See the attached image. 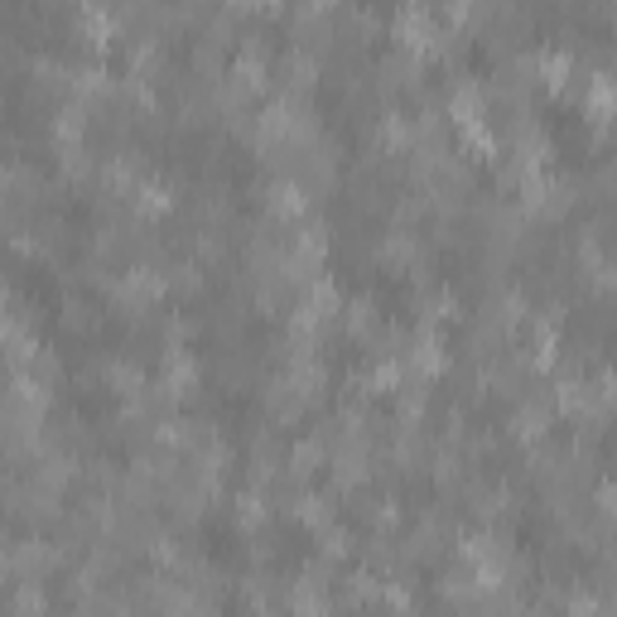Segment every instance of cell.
Returning <instances> with one entry per match:
<instances>
[{"label": "cell", "instance_id": "1", "mask_svg": "<svg viewBox=\"0 0 617 617\" xmlns=\"http://www.w3.org/2000/svg\"><path fill=\"white\" fill-rule=\"evenodd\" d=\"M54 564H58V550L49 545V540H20V550L10 555V569H15L25 584H39Z\"/></svg>", "mask_w": 617, "mask_h": 617}, {"label": "cell", "instance_id": "2", "mask_svg": "<svg viewBox=\"0 0 617 617\" xmlns=\"http://www.w3.org/2000/svg\"><path fill=\"white\" fill-rule=\"evenodd\" d=\"M280 78H285V87H290V97H304V92L319 82V58L295 44L290 54L280 58Z\"/></svg>", "mask_w": 617, "mask_h": 617}, {"label": "cell", "instance_id": "3", "mask_svg": "<svg viewBox=\"0 0 617 617\" xmlns=\"http://www.w3.org/2000/svg\"><path fill=\"white\" fill-rule=\"evenodd\" d=\"M290 608L295 617H328V579L299 574V584L290 589Z\"/></svg>", "mask_w": 617, "mask_h": 617}, {"label": "cell", "instance_id": "4", "mask_svg": "<svg viewBox=\"0 0 617 617\" xmlns=\"http://www.w3.org/2000/svg\"><path fill=\"white\" fill-rule=\"evenodd\" d=\"M420 78V58L405 54V49H391V54L381 58V87L386 92H396V87H415Z\"/></svg>", "mask_w": 617, "mask_h": 617}, {"label": "cell", "instance_id": "5", "mask_svg": "<svg viewBox=\"0 0 617 617\" xmlns=\"http://www.w3.org/2000/svg\"><path fill=\"white\" fill-rule=\"evenodd\" d=\"M550 420H555V405L540 401V396H531V401L516 410V420H511V425H516V434H521V439H545Z\"/></svg>", "mask_w": 617, "mask_h": 617}, {"label": "cell", "instance_id": "6", "mask_svg": "<svg viewBox=\"0 0 617 617\" xmlns=\"http://www.w3.org/2000/svg\"><path fill=\"white\" fill-rule=\"evenodd\" d=\"M266 208L280 217H299L304 208H309V198H304V188L295 184V179H280V184L266 188Z\"/></svg>", "mask_w": 617, "mask_h": 617}, {"label": "cell", "instance_id": "7", "mask_svg": "<svg viewBox=\"0 0 617 617\" xmlns=\"http://www.w3.org/2000/svg\"><path fill=\"white\" fill-rule=\"evenodd\" d=\"M102 372H107L111 391H116V396H126V401H135V396H140V391L150 386V381H145V372H140L135 362H107Z\"/></svg>", "mask_w": 617, "mask_h": 617}, {"label": "cell", "instance_id": "8", "mask_svg": "<svg viewBox=\"0 0 617 617\" xmlns=\"http://www.w3.org/2000/svg\"><path fill=\"white\" fill-rule=\"evenodd\" d=\"M323 468V439H299L295 449H290V478H309V473H319Z\"/></svg>", "mask_w": 617, "mask_h": 617}, {"label": "cell", "instance_id": "9", "mask_svg": "<svg viewBox=\"0 0 617 617\" xmlns=\"http://www.w3.org/2000/svg\"><path fill=\"white\" fill-rule=\"evenodd\" d=\"M295 521H299V526H314V531H323V526H333V502H328V497H319V492H309V497H299V502H295Z\"/></svg>", "mask_w": 617, "mask_h": 617}, {"label": "cell", "instance_id": "10", "mask_svg": "<svg viewBox=\"0 0 617 617\" xmlns=\"http://www.w3.org/2000/svg\"><path fill=\"white\" fill-rule=\"evenodd\" d=\"M352 545H357V540H352V531H343V526H323V531H319V555L328 564L343 560V555H352Z\"/></svg>", "mask_w": 617, "mask_h": 617}, {"label": "cell", "instance_id": "11", "mask_svg": "<svg viewBox=\"0 0 617 617\" xmlns=\"http://www.w3.org/2000/svg\"><path fill=\"white\" fill-rule=\"evenodd\" d=\"M135 193H140V198H135V208H140L145 217H150V213H169V208H174V188H169V184H140Z\"/></svg>", "mask_w": 617, "mask_h": 617}, {"label": "cell", "instance_id": "12", "mask_svg": "<svg viewBox=\"0 0 617 617\" xmlns=\"http://www.w3.org/2000/svg\"><path fill=\"white\" fill-rule=\"evenodd\" d=\"M348 333H357V338H367V333H376V304L367 295H357L348 304Z\"/></svg>", "mask_w": 617, "mask_h": 617}, {"label": "cell", "instance_id": "13", "mask_svg": "<svg viewBox=\"0 0 617 617\" xmlns=\"http://www.w3.org/2000/svg\"><path fill=\"white\" fill-rule=\"evenodd\" d=\"M266 516H270V502L261 492H242V497H237V521H242L246 531H256Z\"/></svg>", "mask_w": 617, "mask_h": 617}, {"label": "cell", "instance_id": "14", "mask_svg": "<svg viewBox=\"0 0 617 617\" xmlns=\"http://www.w3.org/2000/svg\"><path fill=\"white\" fill-rule=\"evenodd\" d=\"M44 613H49L44 584H20V593H15V617H44Z\"/></svg>", "mask_w": 617, "mask_h": 617}, {"label": "cell", "instance_id": "15", "mask_svg": "<svg viewBox=\"0 0 617 617\" xmlns=\"http://www.w3.org/2000/svg\"><path fill=\"white\" fill-rule=\"evenodd\" d=\"M58 160H63V174H68V179H87V174H92V155H87V145H63V155H58Z\"/></svg>", "mask_w": 617, "mask_h": 617}, {"label": "cell", "instance_id": "16", "mask_svg": "<svg viewBox=\"0 0 617 617\" xmlns=\"http://www.w3.org/2000/svg\"><path fill=\"white\" fill-rule=\"evenodd\" d=\"M174 285H179L184 295H188V290H198V270H193V266H174Z\"/></svg>", "mask_w": 617, "mask_h": 617}, {"label": "cell", "instance_id": "17", "mask_svg": "<svg viewBox=\"0 0 617 617\" xmlns=\"http://www.w3.org/2000/svg\"><path fill=\"white\" fill-rule=\"evenodd\" d=\"M0 540H5V531H0Z\"/></svg>", "mask_w": 617, "mask_h": 617}]
</instances>
